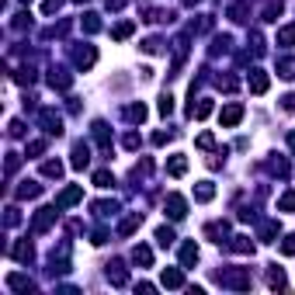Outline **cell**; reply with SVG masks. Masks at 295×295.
I'll return each mask as SVG.
<instances>
[{
    "label": "cell",
    "instance_id": "20",
    "mask_svg": "<svg viewBox=\"0 0 295 295\" xmlns=\"http://www.w3.org/2000/svg\"><path fill=\"white\" fill-rule=\"evenodd\" d=\"M39 195H42V188L35 184V181H24V184L18 188V198H39Z\"/></svg>",
    "mask_w": 295,
    "mask_h": 295
},
{
    "label": "cell",
    "instance_id": "26",
    "mask_svg": "<svg viewBox=\"0 0 295 295\" xmlns=\"http://www.w3.org/2000/svg\"><path fill=\"white\" fill-rule=\"evenodd\" d=\"M157 243L160 247H170V243H174V229H170V226H160L157 229Z\"/></svg>",
    "mask_w": 295,
    "mask_h": 295
},
{
    "label": "cell",
    "instance_id": "17",
    "mask_svg": "<svg viewBox=\"0 0 295 295\" xmlns=\"http://www.w3.org/2000/svg\"><path fill=\"white\" fill-rule=\"evenodd\" d=\"M49 83H52L56 91H66V87H70V73H63V70H52V73H49Z\"/></svg>",
    "mask_w": 295,
    "mask_h": 295
},
{
    "label": "cell",
    "instance_id": "5",
    "mask_svg": "<svg viewBox=\"0 0 295 295\" xmlns=\"http://www.w3.org/2000/svg\"><path fill=\"white\" fill-rule=\"evenodd\" d=\"M167 216L170 219H184L188 216V201H184L181 195H170L167 198Z\"/></svg>",
    "mask_w": 295,
    "mask_h": 295
},
{
    "label": "cell",
    "instance_id": "35",
    "mask_svg": "<svg viewBox=\"0 0 295 295\" xmlns=\"http://www.w3.org/2000/svg\"><path fill=\"white\" fill-rule=\"evenodd\" d=\"M83 32H101V21L94 18V14H87V21H83Z\"/></svg>",
    "mask_w": 295,
    "mask_h": 295
},
{
    "label": "cell",
    "instance_id": "15",
    "mask_svg": "<svg viewBox=\"0 0 295 295\" xmlns=\"http://www.w3.org/2000/svg\"><path fill=\"white\" fill-rule=\"evenodd\" d=\"M184 170H188V160H184V157H170V160H167V174H170V177H181Z\"/></svg>",
    "mask_w": 295,
    "mask_h": 295
},
{
    "label": "cell",
    "instance_id": "46",
    "mask_svg": "<svg viewBox=\"0 0 295 295\" xmlns=\"http://www.w3.org/2000/svg\"><path fill=\"white\" fill-rule=\"evenodd\" d=\"M288 146H292V153H295V132H292V136H288Z\"/></svg>",
    "mask_w": 295,
    "mask_h": 295
},
{
    "label": "cell",
    "instance_id": "1",
    "mask_svg": "<svg viewBox=\"0 0 295 295\" xmlns=\"http://www.w3.org/2000/svg\"><path fill=\"white\" fill-rule=\"evenodd\" d=\"M42 125H45V132L49 136H63V122H59V115L52 111V108H42Z\"/></svg>",
    "mask_w": 295,
    "mask_h": 295
},
{
    "label": "cell",
    "instance_id": "23",
    "mask_svg": "<svg viewBox=\"0 0 295 295\" xmlns=\"http://www.w3.org/2000/svg\"><path fill=\"white\" fill-rule=\"evenodd\" d=\"M268 285H271V288H285V271H281V268H271V271H268Z\"/></svg>",
    "mask_w": 295,
    "mask_h": 295
},
{
    "label": "cell",
    "instance_id": "25",
    "mask_svg": "<svg viewBox=\"0 0 295 295\" xmlns=\"http://www.w3.org/2000/svg\"><path fill=\"white\" fill-rule=\"evenodd\" d=\"M132 32H136V24H132V21H122V24H115V32H111V35L122 42V39H129Z\"/></svg>",
    "mask_w": 295,
    "mask_h": 295
},
{
    "label": "cell",
    "instance_id": "41",
    "mask_svg": "<svg viewBox=\"0 0 295 295\" xmlns=\"http://www.w3.org/2000/svg\"><path fill=\"white\" fill-rule=\"evenodd\" d=\"M21 216H18V209H7V226H18Z\"/></svg>",
    "mask_w": 295,
    "mask_h": 295
},
{
    "label": "cell",
    "instance_id": "32",
    "mask_svg": "<svg viewBox=\"0 0 295 295\" xmlns=\"http://www.w3.org/2000/svg\"><path fill=\"white\" fill-rule=\"evenodd\" d=\"M278 209H281V212H295V191H288V195H281V201H278Z\"/></svg>",
    "mask_w": 295,
    "mask_h": 295
},
{
    "label": "cell",
    "instance_id": "19",
    "mask_svg": "<svg viewBox=\"0 0 295 295\" xmlns=\"http://www.w3.org/2000/svg\"><path fill=\"white\" fill-rule=\"evenodd\" d=\"M278 77L281 80H295V59H281V63H278Z\"/></svg>",
    "mask_w": 295,
    "mask_h": 295
},
{
    "label": "cell",
    "instance_id": "34",
    "mask_svg": "<svg viewBox=\"0 0 295 295\" xmlns=\"http://www.w3.org/2000/svg\"><path fill=\"white\" fill-rule=\"evenodd\" d=\"M170 111H174V98L163 94V98H160V115H170Z\"/></svg>",
    "mask_w": 295,
    "mask_h": 295
},
{
    "label": "cell",
    "instance_id": "39",
    "mask_svg": "<svg viewBox=\"0 0 295 295\" xmlns=\"http://www.w3.org/2000/svg\"><path fill=\"white\" fill-rule=\"evenodd\" d=\"M18 163H21L18 153H11V157H7V174H14V170H18Z\"/></svg>",
    "mask_w": 295,
    "mask_h": 295
},
{
    "label": "cell",
    "instance_id": "24",
    "mask_svg": "<svg viewBox=\"0 0 295 295\" xmlns=\"http://www.w3.org/2000/svg\"><path fill=\"white\" fill-rule=\"evenodd\" d=\"M278 45H295V24H285L278 32Z\"/></svg>",
    "mask_w": 295,
    "mask_h": 295
},
{
    "label": "cell",
    "instance_id": "9",
    "mask_svg": "<svg viewBox=\"0 0 295 295\" xmlns=\"http://www.w3.org/2000/svg\"><path fill=\"white\" fill-rule=\"evenodd\" d=\"M268 83H271V80H268L264 70H254V73H250V91H254V94H264V91H268Z\"/></svg>",
    "mask_w": 295,
    "mask_h": 295
},
{
    "label": "cell",
    "instance_id": "18",
    "mask_svg": "<svg viewBox=\"0 0 295 295\" xmlns=\"http://www.w3.org/2000/svg\"><path fill=\"white\" fill-rule=\"evenodd\" d=\"M94 59H98V52L87 45V49H80V52H77V66H83V70H87V66H94Z\"/></svg>",
    "mask_w": 295,
    "mask_h": 295
},
{
    "label": "cell",
    "instance_id": "36",
    "mask_svg": "<svg viewBox=\"0 0 295 295\" xmlns=\"http://www.w3.org/2000/svg\"><path fill=\"white\" fill-rule=\"evenodd\" d=\"M59 7H63V0H45V4H42V11H45V14H56Z\"/></svg>",
    "mask_w": 295,
    "mask_h": 295
},
{
    "label": "cell",
    "instance_id": "37",
    "mask_svg": "<svg viewBox=\"0 0 295 295\" xmlns=\"http://www.w3.org/2000/svg\"><path fill=\"white\" fill-rule=\"evenodd\" d=\"M28 153H32V157H39V153H45V142H42V139H35V142H28Z\"/></svg>",
    "mask_w": 295,
    "mask_h": 295
},
{
    "label": "cell",
    "instance_id": "6",
    "mask_svg": "<svg viewBox=\"0 0 295 295\" xmlns=\"http://www.w3.org/2000/svg\"><path fill=\"white\" fill-rule=\"evenodd\" d=\"M195 264H198V243L188 240V243L181 247V268H195Z\"/></svg>",
    "mask_w": 295,
    "mask_h": 295
},
{
    "label": "cell",
    "instance_id": "3",
    "mask_svg": "<svg viewBox=\"0 0 295 295\" xmlns=\"http://www.w3.org/2000/svg\"><path fill=\"white\" fill-rule=\"evenodd\" d=\"M56 209H59V205H56ZM56 209H42L39 216H35V222H32V229H35V233H45V229L56 222Z\"/></svg>",
    "mask_w": 295,
    "mask_h": 295
},
{
    "label": "cell",
    "instance_id": "2",
    "mask_svg": "<svg viewBox=\"0 0 295 295\" xmlns=\"http://www.w3.org/2000/svg\"><path fill=\"white\" fill-rule=\"evenodd\" d=\"M160 285H163V288H184V271H181V268H167L163 278H160Z\"/></svg>",
    "mask_w": 295,
    "mask_h": 295
},
{
    "label": "cell",
    "instance_id": "31",
    "mask_svg": "<svg viewBox=\"0 0 295 295\" xmlns=\"http://www.w3.org/2000/svg\"><path fill=\"white\" fill-rule=\"evenodd\" d=\"M32 254H35L32 243H18V247H14V257H18V260H32Z\"/></svg>",
    "mask_w": 295,
    "mask_h": 295
},
{
    "label": "cell",
    "instance_id": "4",
    "mask_svg": "<svg viewBox=\"0 0 295 295\" xmlns=\"http://www.w3.org/2000/svg\"><path fill=\"white\" fill-rule=\"evenodd\" d=\"M222 285H229V288H250V278L243 275V271H226V275H219Z\"/></svg>",
    "mask_w": 295,
    "mask_h": 295
},
{
    "label": "cell",
    "instance_id": "13",
    "mask_svg": "<svg viewBox=\"0 0 295 295\" xmlns=\"http://www.w3.org/2000/svg\"><path fill=\"white\" fill-rule=\"evenodd\" d=\"M216 198V188H212V181H201L195 188V201H212Z\"/></svg>",
    "mask_w": 295,
    "mask_h": 295
},
{
    "label": "cell",
    "instance_id": "29",
    "mask_svg": "<svg viewBox=\"0 0 295 295\" xmlns=\"http://www.w3.org/2000/svg\"><path fill=\"white\" fill-rule=\"evenodd\" d=\"M125 115L132 118V122H142V118H146V104H129V111H125Z\"/></svg>",
    "mask_w": 295,
    "mask_h": 295
},
{
    "label": "cell",
    "instance_id": "43",
    "mask_svg": "<svg viewBox=\"0 0 295 295\" xmlns=\"http://www.w3.org/2000/svg\"><path fill=\"white\" fill-rule=\"evenodd\" d=\"M11 136H24V125L21 122H11Z\"/></svg>",
    "mask_w": 295,
    "mask_h": 295
},
{
    "label": "cell",
    "instance_id": "28",
    "mask_svg": "<svg viewBox=\"0 0 295 295\" xmlns=\"http://www.w3.org/2000/svg\"><path fill=\"white\" fill-rule=\"evenodd\" d=\"M275 236H278V222H264V226H260V240H264V243H271Z\"/></svg>",
    "mask_w": 295,
    "mask_h": 295
},
{
    "label": "cell",
    "instance_id": "21",
    "mask_svg": "<svg viewBox=\"0 0 295 295\" xmlns=\"http://www.w3.org/2000/svg\"><path fill=\"white\" fill-rule=\"evenodd\" d=\"M229 247H233L236 254H254V243H250L247 236H233V243H229Z\"/></svg>",
    "mask_w": 295,
    "mask_h": 295
},
{
    "label": "cell",
    "instance_id": "12",
    "mask_svg": "<svg viewBox=\"0 0 295 295\" xmlns=\"http://www.w3.org/2000/svg\"><path fill=\"white\" fill-rule=\"evenodd\" d=\"M108 278H111V285H118V288H122V285H129V275H125V268H122V264H108Z\"/></svg>",
    "mask_w": 295,
    "mask_h": 295
},
{
    "label": "cell",
    "instance_id": "14",
    "mask_svg": "<svg viewBox=\"0 0 295 295\" xmlns=\"http://www.w3.org/2000/svg\"><path fill=\"white\" fill-rule=\"evenodd\" d=\"M7 288H14V292H32V281L24 275H7Z\"/></svg>",
    "mask_w": 295,
    "mask_h": 295
},
{
    "label": "cell",
    "instance_id": "44",
    "mask_svg": "<svg viewBox=\"0 0 295 295\" xmlns=\"http://www.w3.org/2000/svg\"><path fill=\"white\" fill-rule=\"evenodd\" d=\"M167 139H170V132H157V136H153V142H157V146H163Z\"/></svg>",
    "mask_w": 295,
    "mask_h": 295
},
{
    "label": "cell",
    "instance_id": "40",
    "mask_svg": "<svg viewBox=\"0 0 295 295\" xmlns=\"http://www.w3.org/2000/svg\"><path fill=\"white\" fill-rule=\"evenodd\" d=\"M142 52H160V42H157V39H150V42H142Z\"/></svg>",
    "mask_w": 295,
    "mask_h": 295
},
{
    "label": "cell",
    "instance_id": "45",
    "mask_svg": "<svg viewBox=\"0 0 295 295\" xmlns=\"http://www.w3.org/2000/svg\"><path fill=\"white\" fill-rule=\"evenodd\" d=\"M281 104H285L288 111H295V94H288V98H281Z\"/></svg>",
    "mask_w": 295,
    "mask_h": 295
},
{
    "label": "cell",
    "instance_id": "42",
    "mask_svg": "<svg viewBox=\"0 0 295 295\" xmlns=\"http://www.w3.org/2000/svg\"><path fill=\"white\" fill-rule=\"evenodd\" d=\"M125 146H129V150H136V146H139V136H136V132H129V136H125Z\"/></svg>",
    "mask_w": 295,
    "mask_h": 295
},
{
    "label": "cell",
    "instance_id": "10",
    "mask_svg": "<svg viewBox=\"0 0 295 295\" xmlns=\"http://www.w3.org/2000/svg\"><path fill=\"white\" fill-rule=\"evenodd\" d=\"M222 125H236L240 118H243V104H229V108H222Z\"/></svg>",
    "mask_w": 295,
    "mask_h": 295
},
{
    "label": "cell",
    "instance_id": "38",
    "mask_svg": "<svg viewBox=\"0 0 295 295\" xmlns=\"http://www.w3.org/2000/svg\"><path fill=\"white\" fill-rule=\"evenodd\" d=\"M212 142H216V139H212V132H201V136H198V146H201V150H209Z\"/></svg>",
    "mask_w": 295,
    "mask_h": 295
},
{
    "label": "cell",
    "instance_id": "16",
    "mask_svg": "<svg viewBox=\"0 0 295 295\" xmlns=\"http://www.w3.org/2000/svg\"><path fill=\"white\" fill-rule=\"evenodd\" d=\"M132 260L142 264V268H150V264H153V250H150V247H136V250H132Z\"/></svg>",
    "mask_w": 295,
    "mask_h": 295
},
{
    "label": "cell",
    "instance_id": "7",
    "mask_svg": "<svg viewBox=\"0 0 295 295\" xmlns=\"http://www.w3.org/2000/svg\"><path fill=\"white\" fill-rule=\"evenodd\" d=\"M80 198H83V188H66V191L56 198V205L59 209H70V205H77Z\"/></svg>",
    "mask_w": 295,
    "mask_h": 295
},
{
    "label": "cell",
    "instance_id": "11",
    "mask_svg": "<svg viewBox=\"0 0 295 295\" xmlns=\"http://www.w3.org/2000/svg\"><path fill=\"white\" fill-rule=\"evenodd\" d=\"M87 160H91L87 142H77V146H73V167H77V170H83V167H87Z\"/></svg>",
    "mask_w": 295,
    "mask_h": 295
},
{
    "label": "cell",
    "instance_id": "33",
    "mask_svg": "<svg viewBox=\"0 0 295 295\" xmlns=\"http://www.w3.org/2000/svg\"><path fill=\"white\" fill-rule=\"evenodd\" d=\"M281 254L295 257V236H285V240H281Z\"/></svg>",
    "mask_w": 295,
    "mask_h": 295
},
{
    "label": "cell",
    "instance_id": "30",
    "mask_svg": "<svg viewBox=\"0 0 295 295\" xmlns=\"http://www.w3.org/2000/svg\"><path fill=\"white\" fill-rule=\"evenodd\" d=\"M94 184H98V188H111V184H115V177L108 174V170H98V174H94Z\"/></svg>",
    "mask_w": 295,
    "mask_h": 295
},
{
    "label": "cell",
    "instance_id": "48",
    "mask_svg": "<svg viewBox=\"0 0 295 295\" xmlns=\"http://www.w3.org/2000/svg\"><path fill=\"white\" fill-rule=\"evenodd\" d=\"M77 4H83V0H77Z\"/></svg>",
    "mask_w": 295,
    "mask_h": 295
},
{
    "label": "cell",
    "instance_id": "22",
    "mask_svg": "<svg viewBox=\"0 0 295 295\" xmlns=\"http://www.w3.org/2000/svg\"><path fill=\"white\" fill-rule=\"evenodd\" d=\"M63 174V163H59V160H45V163H42V177H59Z\"/></svg>",
    "mask_w": 295,
    "mask_h": 295
},
{
    "label": "cell",
    "instance_id": "8",
    "mask_svg": "<svg viewBox=\"0 0 295 295\" xmlns=\"http://www.w3.org/2000/svg\"><path fill=\"white\" fill-rule=\"evenodd\" d=\"M139 226H142V212H132V216H125V219H122L118 233H122V236H129V233H136Z\"/></svg>",
    "mask_w": 295,
    "mask_h": 295
},
{
    "label": "cell",
    "instance_id": "47",
    "mask_svg": "<svg viewBox=\"0 0 295 295\" xmlns=\"http://www.w3.org/2000/svg\"><path fill=\"white\" fill-rule=\"evenodd\" d=\"M184 4H188V7H195V4H201V0H184Z\"/></svg>",
    "mask_w": 295,
    "mask_h": 295
},
{
    "label": "cell",
    "instance_id": "27",
    "mask_svg": "<svg viewBox=\"0 0 295 295\" xmlns=\"http://www.w3.org/2000/svg\"><path fill=\"white\" fill-rule=\"evenodd\" d=\"M247 11H250V7L240 0V4H233V7H229V18H233V21H247Z\"/></svg>",
    "mask_w": 295,
    "mask_h": 295
}]
</instances>
